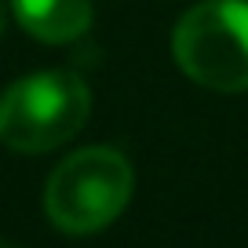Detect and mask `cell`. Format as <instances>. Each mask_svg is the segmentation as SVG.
Wrapping results in <instances>:
<instances>
[{
  "label": "cell",
  "instance_id": "4",
  "mask_svg": "<svg viewBox=\"0 0 248 248\" xmlns=\"http://www.w3.org/2000/svg\"><path fill=\"white\" fill-rule=\"evenodd\" d=\"M11 15L44 44H70L92 26V0H11Z\"/></svg>",
  "mask_w": 248,
  "mask_h": 248
},
{
  "label": "cell",
  "instance_id": "5",
  "mask_svg": "<svg viewBox=\"0 0 248 248\" xmlns=\"http://www.w3.org/2000/svg\"><path fill=\"white\" fill-rule=\"evenodd\" d=\"M0 248H22V245H15V241H0Z\"/></svg>",
  "mask_w": 248,
  "mask_h": 248
},
{
  "label": "cell",
  "instance_id": "2",
  "mask_svg": "<svg viewBox=\"0 0 248 248\" xmlns=\"http://www.w3.org/2000/svg\"><path fill=\"white\" fill-rule=\"evenodd\" d=\"M92 92L77 73L44 70L0 95V142L18 154H47L84 128Z\"/></svg>",
  "mask_w": 248,
  "mask_h": 248
},
{
  "label": "cell",
  "instance_id": "6",
  "mask_svg": "<svg viewBox=\"0 0 248 248\" xmlns=\"http://www.w3.org/2000/svg\"><path fill=\"white\" fill-rule=\"evenodd\" d=\"M0 26H4V15H0Z\"/></svg>",
  "mask_w": 248,
  "mask_h": 248
},
{
  "label": "cell",
  "instance_id": "1",
  "mask_svg": "<svg viewBox=\"0 0 248 248\" xmlns=\"http://www.w3.org/2000/svg\"><path fill=\"white\" fill-rule=\"evenodd\" d=\"M128 157L109 146H84L55 164L44 186V212L62 233L106 230L132 201Z\"/></svg>",
  "mask_w": 248,
  "mask_h": 248
},
{
  "label": "cell",
  "instance_id": "3",
  "mask_svg": "<svg viewBox=\"0 0 248 248\" xmlns=\"http://www.w3.org/2000/svg\"><path fill=\"white\" fill-rule=\"evenodd\" d=\"M171 51L186 77L212 92H248V0H204L179 18Z\"/></svg>",
  "mask_w": 248,
  "mask_h": 248
}]
</instances>
